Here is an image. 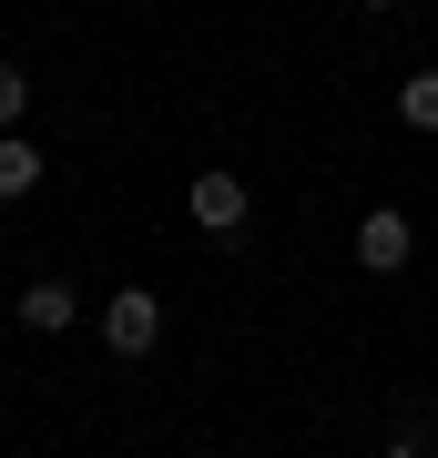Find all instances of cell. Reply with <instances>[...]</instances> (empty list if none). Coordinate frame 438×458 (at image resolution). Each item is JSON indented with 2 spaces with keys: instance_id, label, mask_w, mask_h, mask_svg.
<instances>
[{
  "instance_id": "cell-9",
  "label": "cell",
  "mask_w": 438,
  "mask_h": 458,
  "mask_svg": "<svg viewBox=\"0 0 438 458\" xmlns=\"http://www.w3.org/2000/svg\"><path fill=\"white\" fill-rule=\"evenodd\" d=\"M357 11H398V0H357Z\"/></svg>"
},
{
  "instance_id": "cell-2",
  "label": "cell",
  "mask_w": 438,
  "mask_h": 458,
  "mask_svg": "<svg viewBox=\"0 0 438 458\" xmlns=\"http://www.w3.org/2000/svg\"><path fill=\"white\" fill-rule=\"evenodd\" d=\"M245 214H255L245 174H194V225L214 234V245H245Z\"/></svg>"
},
{
  "instance_id": "cell-1",
  "label": "cell",
  "mask_w": 438,
  "mask_h": 458,
  "mask_svg": "<svg viewBox=\"0 0 438 458\" xmlns=\"http://www.w3.org/2000/svg\"><path fill=\"white\" fill-rule=\"evenodd\" d=\"M92 327H102V346H113V357H153V346H163V295H153V285H123Z\"/></svg>"
},
{
  "instance_id": "cell-8",
  "label": "cell",
  "mask_w": 438,
  "mask_h": 458,
  "mask_svg": "<svg viewBox=\"0 0 438 458\" xmlns=\"http://www.w3.org/2000/svg\"><path fill=\"white\" fill-rule=\"evenodd\" d=\"M377 458H428V448H418V438H398V448H377Z\"/></svg>"
},
{
  "instance_id": "cell-6",
  "label": "cell",
  "mask_w": 438,
  "mask_h": 458,
  "mask_svg": "<svg viewBox=\"0 0 438 458\" xmlns=\"http://www.w3.org/2000/svg\"><path fill=\"white\" fill-rule=\"evenodd\" d=\"M398 123L408 132H438V72H408V82H398Z\"/></svg>"
},
{
  "instance_id": "cell-4",
  "label": "cell",
  "mask_w": 438,
  "mask_h": 458,
  "mask_svg": "<svg viewBox=\"0 0 438 458\" xmlns=\"http://www.w3.org/2000/svg\"><path fill=\"white\" fill-rule=\"evenodd\" d=\"M21 327H31V336H62V327H82V295H72L62 276H41L31 295H21Z\"/></svg>"
},
{
  "instance_id": "cell-7",
  "label": "cell",
  "mask_w": 438,
  "mask_h": 458,
  "mask_svg": "<svg viewBox=\"0 0 438 458\" xmlns=\"http://www.w3.org/2000/svg\"><path fill=\"white\" fill-rule=\"evenodd\" d=\"M21 113H31V72L0 62V132H21Z\"/></svg>"
},
{
  "instance_id": "cell-5",
  "label": "cell",
  "mask_w": 438,
  "mask_h": 458,
  "mask_svg": "<svg viewBox=\"0 0 438 458\" xmlns=\"http://www.w3.org/2000/svg\"><path fill=\"white\" fill-rule=\"evenodd\" d=\"M41 183V153H31V132H0V204H21Z\"/></svg>"
},
{
  "instance_id": "cell-3",
  "label": "cell",
  "mask_w": 438,
  "mask_h": 458,
  "mask_svg": "<svg viewBox=\"0 0 438 458\" xmlns=\"http://www.w3.org/2000/svg\"><path fill=\"white\" fill-rule=\"evenodd\" d=\"M408 245H418V225H408L398 204H367V214H357V265H367V276H398Z\"/></svg>"
}]
</instances>
